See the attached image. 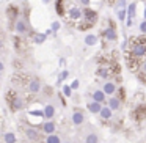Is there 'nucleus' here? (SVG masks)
I'll return each mask as SVG.
<instances>
[{
	"mask_svg": "<svg viewBox=\"0 0 146 143\" xmlns=\"http://www.w3.org/2000/svg\"><path fill=\"white\" fill-rule=\"evenodd\" d=\"M71 121H72L74 126H82V124L86 121L85 113H83L82 110H74L72 115H71Z\"/></svg>",
	"mask_w": 146,
	"mask_h": 143,
	"instance_id": "1",
	"label": "nucleus"
},
{
	"mask_svg": "<svg viewBox=\"0 0 146 143\" xmlns=\"http://www.w3.org/2000/svg\"><path fill=\"white\" fill-rule=\"evenodd\" d=\"M126 11H127V21H126V25H127V27H132V24H133V17H135V11H137V3H135V2H132L130 5H127Z\"/></svg>",
	"mask_w": 146,
	"mask_h": 143,
	"instance_id": "2",
	"label": "nucleus"
},
{
	"mask_svg": "<svg viewBox=\"0 0 146 143\" xmlns=\"http://www.w3.org/2000/svg\"><path fill=\"white\" fill-rule=\"evenodd\" d=\"M41 129H42V132H44L46 135H50V134H55L57 124H55V121H52V120H46L44 123H42Z\"/></svg>",
	"mask_w": 146,
	"mask_h": 143,
	"instance_id": "3",
	"label": "nucleus"
},
{
	"mask_svg": "<svg viewBox=\"0 0 146 143\" xmlns=\"http://www.w3.org/2000/svg\"><path fill=\"white\" fill-rule=\"evenodd\" d=\"M101 90L107 96H113L115 91H116V85H115V82H111V80H105V82L102 83V88Z\"/></svg>",
	"mask_w": 146,
	"mask_h": 143,
	"instance_id": "4",
	"label": "nucleus"
},
{
	"mask_svg": "<svg viewBox=\"0 0 146 143\" xmlns=\"http://www.w3.org/2000/svg\"><path fill=\"white\" fill-rule=\"evenodd\" d=\"M107 105L111 108L113 112H119L121 110V99L119 98H116V96H110V98L107 99Z\"/></svg>",
	"mask_w": 146,
	"mask_h": 143,
	"instance_id": "5",
	"label": "nucleus"
},
{
	"mask_svg": "<svg viewBox=\"0 0 146 143\" xmlns=\"http://www.w3.org/2000/svg\"><path fill=\"white\" fill-rule=\"evenodd\" d=\"M55 113H57V108H55L54 104H47L44 105V108H42V115H44L46 120H54Z\"/></svg>",
	"mask_w": 146,
	"mask_h": 143,
	"instance_id": "6",
	"label": "nucleus"
},
{
	"mask_svg": "<svg viewBox=\"0 0 146 143\" xmlns=\"http://www.w3.org/2000/svg\"><path fill=\"white\" fill-rule=\"evenodd\" d=\"M91 98H93V101L99 102V104H102V105H104L105 101H107V94H105L102 90H94L93 94H91Z\"/></svg>",
	"mask_w": 146,
	"mask_h": 143,
	"instance_id": "7",
	"label": "nucleus"
},
{
	"mask_svg": "<svg viewBox=\"0 0 146 143\" xmlns=\"http://www.w3.org/2000/svg\"><path fill=\"white\" fill-rule=\"evenodd\" d=\"M86 108H88L90 113L99 115V112H101V108H102V104H99V102H96V101H90L88 104H86Z\"/></svg>",
	"mask_w": 146,
	"mask_h": 143,
	"instance_id": "8",
	"label": "nucleus"
},
{
	"mask_svg": "<svg viewBox=\"0 0 146 143\" xmlns=\"http://www.w3.org/2000/svg\"><path fill=\"white\" fill-rule=\"evenodd\" d=\"M104 36H105L107 41H116L118 39V33L113 27H107V29L104 30Z\"/></svg>",
	"mask_w": 146,
	"mask_h": 143,
	"instance_id": "9",
	"label": "nucleus"
},
{
	"mask_svg": "<svg viewBox=\"0 0 146 143\" xmlns=\"http://www.w3.org/2000/svg\"><path fill=\"white\" fill-rule=\"evenodd\" d=\"M132 54L135 55V57H145V54H146V44H143V43L135 44V46H133V49H132Z\"/></svg>",
	"mask_w": 146,
	"mask_h": 143,
	"instance_id": "10",
	"label": "nucleus"
},
{
	"mask_svg": "<svg viewBox=\"0 0 146 143\" xmlns=\"http://www.w3.org/2000/svg\"><path fill=\"white\" fill-rule=\"evenodd\" d=\"M25 137L29 140H32V142H36L39 138L38 129H35V127H25Z\"/></svg>",
	"mask_w": 146,
	"mask_h": 143,
	"instance_id": "11",
	"label": "nucleus"
},
{
	"mask_svg": "<svg viewBox=\"0 0 146 143\" xmlns=\"http://www.w3.org/2000/svg\"><path fill=\"white\" fill-rule=\"evenodd\" d=\"M99 116H101L104 121H107V120H110V118L113 116V110H111L108 105H102L101 112H99Z\"/></svg>",
	"mask_w": 146,
	"mask_h": 143,
	"instance_id": "12",
	"label": "nucleus"
},
{
	"mask_svg": "<svg viewBox=\"0 0 146 143\" xmlns=\"http://www.w3.org/2000/svg\"><path fill=\"white\" fill-rule=\"evenodd\" d=\"M83 142H85V143H99V142H101V138H99V134L96 132V130H91V132H88L85 135Z\"/></svg>",
	"mask_w": 146,
	"mask_h": 143,
	"instance_id": "13",
	"label": "nucleus"
},
{
	"mask_svg": "<svg viewBox=\"0 0 146 143\" xmlns=\"http://www.w3.org/2000/svg\"><path fill=\"white\" fill-rule=\"evenodd\" d=\"M29 91H30V93H35V94L41 91V82H39V79L30 80V83H29Z\"/></svg>",
	"mask_w": 146,
	"mask_h": 143,
	"instance_id": "14",
	"label": "nucleus"
},
{
	"mask_svg": "<svg viewBox=\"0 0 146 143\" xmlns=\"http://www.w3.org/2000/svg\"><path fill=\"white\" fill-rule=\"evenodd\" d=\"M11 108H13V110H22V108H24V101H22V98L16 96V98L13 99V102H11Z\"/></svg>",
	"mask_w": 146,
	"mask_h": 143,
	"instance_id": "15",
	"label": "nucleus"
},
{
	"mask_svg": "<svg viewBox=\"0 0 146 143\" xmlns=\"http://www.w3.org/2000/svg\"><path fill=\"white\" fill-rule=\"evenodd\" d=\"M14 29H16V32L19 33V35H24V33L27 32V24H25V21H17L16 25H14Z\"/></svg>",
	"mask_w": 146,
	"mask_h": 143,
	"instance_id": "16",
	"label": "nucleus"
},
{
	"mask_svg": "<svg viewBox=\"0 0 146 143\" xmlns=\"http://www.w3.org/2000/svg\"><path fill=\"white\" fill-rule=\"evenodd\" d=\"M85 44L86 46H96V43H98V36L96 35H93V33H88V35L85 36Z\"/></svg>",
	"mask_w": 146,
	"mask_h": 143,
	"instance_id": "17",
	"label": "nucleus"
},
{
	"mask_svg": "<svg viewBox=\"0 0 146 143\" xmlns=\"http://www.w3.org/2000/svg\"><path fill=\"white\" fill-rule=\"evenodd\" d=\"M69 16H71V19H74V21L80 19V17H82V10H80V8H77V7L71 8V11H69Z\"/></svg>",
	"mask_w": 146,
	"mask_h": 143,
	"instance_id": "18",
	"label": "nucleus"
},
{
	"mask_svg": "<svg viewBox=\"0 0 146 143\" xmlns=\"http://www.w3.org/2000/svg\"><path fill=\"white\" fill-rule=\"evenodd\" d=\"M3 140H5V143H16L17 142L16 134L14 132H5L3 134Z\"/></svg>",
	"mask_w": 146,
	"mask_h": 143,
	"instance_id": "19",
	"label": "nucleus"
},
{
	"mask_svg": "<svg viewBox=\"0 0 146 143\" xmlns=\"http://www.w3.org/2000/svg\"><path fill=\"white\" fill-rule=\"evenodd\" d=\"M46 143H63V142H61L58 134H50V135L46 137Z\"/></svg>",
	"mask_w": 146,
	"mask_h": 143,
	"instance_id": "20",
	"label": "nucleus"
},
{
	"mask_svg": "<svg viewBox=\"0 0 146 143\" xmlns=\"http://www.w3.org/2000/svg\"><path fill=\"white\" fill-rule=\"evenodd\" d=\"M46 38H47L46 33H38V35L35 36V43H36V44H42V43L46 41Z\"/></svg>",
	"mask_w": 146,
	"mask_h": 143,
	"instance_id": "21",
	"label": "nucleus"
},
{
	"mask_svg": "<svg viewBox=\"0 0 146 143\" xmlns=\"http://www.w3.org/2000/svg\"><path fill=\"white\" fill-rule=\"evenodd\" d=\"M127 0H116V10H126Z\"/></svg>",
	"mask_w": 146,
	"mask_h": 143,
	"instance_id": "22",
	"label": "nucleus"
},
{
	"mask_svg": "<svg viewBox=\"0 0 146 143\" xmlns=\"http://www.w3.org/2000/svg\"><path fill=\"white\" fill-rule=\"evenodd\" d=\"M116 16H118V19L123 22V21L127 17V11L126 10H116Z\"/></svg>",
	"mask_w": 146,
	"mask_h": 143,
	"instance_id": "23",
	"label": "nucleus"
},
{
	"mask_svg": "<svg viewBox=\"0 0 146 143\" xmlns=\"http://www.w3.org/2000/svg\"><path fill=\"white\" fill-rule=\"evenodd\" d=\"M98 76H99V77H102V79H107L108 71L105 69V68H99V69H98Z\"/></svg>",
	"mask_w": 146,
	"mask_h": 143,
	"instance_id": "24",
	"label": "nucleus"
},
{
	"mask_svg": "<svg viewBox=\"0 0 146 143\" xmlns=\"http://www.w3.org/2000/svg\"><path fill=\"white\" fill-rule=\"evenodd\" d=\"M85 16H86V19H88V21H94L96 19V13H93L91 10H86L85 11Z\"/></svg>",
	"mask_w": 146,
	"mask_h": 143,
	"instance_id": "25",
	"label": "nucleus"
},
{
	"mask_svg": "<svg viewBox=\"0 0 146 143\" xmlns=\"http://www.w3.org/2000/svg\"><path fill=\"white\" fill-rule=\"evenodd\" d=\"M68 76H69V72H68V71H63V72H61L60 76H58V80H57V83H61V82H63V80L66 79Z\"/></svg>",
	"mask_w": 146,
	"mask_h": 143,
	"instance_id": "26",
	"label": "nucleus"
},
{
	"mask_svg": "<svg viewBox=\"0 0 146 143\" xmlns=\"http://www.w3.org/2000/svg\"><path fill=\"white\" fill-rule=\"evenodd\" d=\"M63 93H64V96H66V98H69V96L72 94V90H71V86H69V85H64V86H63Z\"/></svg>",
	"mask_w": 146,
	"mask_h": 143,
	"instance_id": "27",
	"label": "nucleus"
},
{
	"mask_svg": "<svg viewBox=\"0 0 146 143\" xmlns=\"http://www.w3.org/2000/svg\"><path fill=\"white\" fill-rule=\"evenodd\" d=\"M138 29H140V33H143V35H146V21H141V22H140Z\"/></svg>",
	"mask_w": 146,
	"mask_h": 143,
	"instance_id": "28",
	"label": "nucleus"
},
{
	"mask_svg": "<svg viewBox=\"0 0 146 143\" xmlns=\"http://www.w3.org/2000/svg\"><path fill=\"white\" fill-rule=\"evenodd\" d=\"M50 30H52V33H57L58 30H60V22H57L55 21L54 24H52V27H50Z\"/></svg>",
	"mask_w": 146,
	"mask_h": 143,
	"instance_id": "29",
	"label": "nucleus"
},
{
	"mask_svg": "<svg viewBox=\"0 0 146 143\" xmlns=\"http://www.w3.org/2000/svg\"><path fill=\"white\" fill-rule=\"evenodd\" d=\"M79 83H80V82H79L77 79L72 80V83H71V90H77V88H79Z\"/></svg>",
	"mask_w": 146,
	"mask_h": 143,
	"instance_id": "30",
	"label": "nucleus"
},
{
	"mask_svg": "<svg viewBox=\"0 0 146 143\" xmlns=\"http://www.w3.org/2000/svg\"><path fill=\"white\" fill-rule=\"evenodd\" d=\"M143 21H146V7L143 8Z\"/></svg>",
	"mask_w": 146,
	"mask_h": 143,
	"instance_id": "31",
	"label": "nucleus"
},
{
	"mask_svg": "<svg viewBox=\"0 0 146 143\" xmlns=\"http://www.w3.org/2000/svg\"><path fill=\"white\" fill-rule=\"evenodd\" d=\"M3 69H5V65L2 63V61H0V72H2V71H3Z\"/></svg>",
	"mask_w": 146,
	"mask_h": 143,
	"instance_id": "32",
	"label": "nucleus"
},
{
	"mask_svg": "<svg viewBox=\"0 0 146 143\" xmlns=\"http://www.w3.org/2000/svg\"><path fill=\"white\" fill-rule=\"evenodd\" d=\"M80 2H82L83 5H88V3H90V0H80Z\"/></svg>",
	"mask_w": 146,
	"mask_h": 143,
	"instance_id": "33",
	"label": "nucleus"
},
{
	"mask_svg": "<svg viewBox=\"0 0 146 143\" xmlns=\"http://www.w3.org/2000/svg\"><path fill=\"white\" fill-rule=\"evenodd\" d=\"M3 47V41H2V39H0V49Z\"/></svg>",
	"mask_w": 146,
	"mask_h": 143,
	"instance_id": "34",
	"label": "nucleus"
},
{
	"mask_svg": "<svg viewBox=\"0 0 146 143\" xmlns=\"http://www.w3.org/2000/svg\"><path fill=\"white\" fill-rule=\"evenodd\" d=\"M143 71L146 72V61H145V65H143Z\"/></svg>",
	"mask_w": 146,
	"mask_h": 143,
	"instance_id": "35",
	"label": "nucleus"
},
{
	"mask_svg": "<svg viewBox=\"0 0 146 143\" xmlns=\"http://www.w3.org/2000/svg\"><path fill=\"white\" fill-rule=\"evenodd\" d=\"M49 2H50V0H42V3H49Z\"/></svg>",
	"mask_w": 146,
	"mask_h": 143,
	"instance_id": "36",
	"label": "nucleus"
},
{
	"mask_svg": "<svg viewBox=\"0 0 146 143\" xmlns=\"http://www.w3.org/2000/svg\"><path fill=\"white\" fill-rule=\"evenodd\" d=\"M63 143H72V142H69V140H68V142H63Z\"/></svg>",
	"mask_w": 146,
	"mask_h": 143,
	"instance_id": "37",
	"label": "nucleus"
},
{
	"mask_svg": "<svg viewBox=\"0 0 146 143\" xmlns=\"http://www.w3.org/2000/svg\"><path fill=\"white\" fill-rule=\"evenodd\" d=\"M0 80H2V72H0Z\"/></svg>",
	"mask_w": 146,
	"mask_h": 143,
	"instance_id": "38",
	"label": "nucleus"
}]
</instances>
